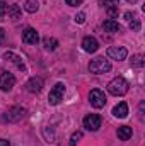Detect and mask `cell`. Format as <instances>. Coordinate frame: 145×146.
<instances>
[{
	"label": "cell",
	"mask_w": 145,
	"mask_h": 146,
	"mask_svg": "<svg viewBox=\"0 0 145 146\" xmlns=\"http://www.w3.org/2000/svg\"><path fill=\"white\" fill-rule=\"evenodd\" d=\"M128 82L123 78V76H116V78H113L111 82L108 83V92L111 95H116V97H121V95H125L126 92H128Z\"/></svg>",
	"instance_id": "obj_1"
},
{
	"label": "cell",
	"mask_w": 145,
	"mask_h": 146,
	"mask_svg": "<svg viewBox=\"0 0 145 146\" xmlns=\"http://www.w3.org/2000/svg\"><path fill=\"white\" fill-rule=\"evenodd\" d=\"M111 70V63L104 58H96L89 63V72L96 73V75H101V73H108Z\"/></svg>",
	"instance_id": "obj_2"
},
{
	"label": "cell",
	"mask_w": 145,
	"mask_h": 146,
	"mask_svg": "<svg viewBox=\"0 0 145 146\" xmlns=\"http://www.w3.org/2000/svg\"><path fill=\"white\" fill-rule=\"evenodd\" d=\"M63 94H65V85H63V83H56V85L50 90L48 104H50V106H58V104L63 100Z\"/></svg>",
	"instance_id": "obj_3"
},
{
	"label": "cell",
	"mask_w": 145,
	"mask_h": 146,
	"mask_svg": "<svg viewBox=\"0 0 145 146\" xmlns=\"http://www.w3.org/2000/svg\"><path fill=\"white\" fill-rule=\"evenodd\" d=\"M24 115H26V110L22 107H19V106H15V107H10L2 115V121L3 122H19Z\"/></svg>",
	"instance_id": "obj_4"
},
{
	"label": "cell",
	"mask_w": 145,
	"mask_h": 146,
	"mask_svg": "<svg viewBox=\"0 0 145 146\" xmlns=\"http://www.w3.org/2000/svg\"><path fill=\"white\" fill-rule=\"evenodd\" d=\"M89 102H91V106L96 107V109L104 107V106H106V95H104V92L99 90V88L91 90V94H89Z\"/></svg>",
	"instance_id": "obj_5"
},
{
	"label": "cell",
	"mask_w": 145,
	"mask_h": 146,
	"mask_svg": "<svg viewBox=\"0 0 145 146\" xmlns=\"http://www.w3.org/2000/svg\"><path fill=\"white\" fill-rule=\"evenodd\" d=\"M101 122H103V119L99 114H87L84 117V127L87 131H97L101 127Z\"/></svg>",
	"instance_id": "obj_6"
},
{
	"label": "cell",
	"mask_w": 145,
	"mask_h": 146,
	"mask_svg": "<svg viewBox=\"0 0 145 146\" xmlns=\"http://www.w3.org/2000/svg\"><path fill=\"white\" fill-rule=\"evenodd\" d=\"M15 85V76L12 75L10 72H3L0 73V88L3 92H9L12 90V87Z\"/></svg>",
	"instance_id": "obj_7"
},
{
	"label": "cell",
	"mask_w": 145,
	"mask_h": 146,
	"mask_svg": "<svg viewBox=\"0 0 145 146\" xmlns=\"http://www.w3.org/2000/svg\"><path fill=\"white\" fill-rule=\"evenodd\" d=\"M108 56L111 60L123 61V60H126L128 51H126V48H123V46H111V48H108Z\"/></svg>",
	"instance_id": "obj_8"
},
{
	"label": "cell",
	"mask_w": 145,
	"mask_h": 146,
	"mask_svg": "<svg viewBox=\"0 0 145 146\" xmlns=\"http://www.w3.org/2000/svg\"><path fill=\"white\" fill-rule=\"evenodd\" d=\"M82 49L85 51V53H96L97 49H99V42H97V39L92 36H85L82 39Z\"/></svg>",
	"instance_id": "obj_9"
},
{
	"label": "cell",
	"mask_w": 145,
	"mask_h": 146,
	"mask_svg": "<svg viewBox=\"0 0 145 146\" xmlns=\"http://www.w3.org/2000/svg\"><path fill=\"white\" fill-rule=\"evenodd\" d=\"M26 88H28V92H31V94H39L41 88H43V80H41L39 76L29 78V82L26 83Z\"/></svg>",
	"instance_id": "obj_10"
},
{
	"label": "cell",
	"mask_w": 145,
	"mask_h": 146,
	"mask_svg": "<svg viewBox=\"0 0 145 146\" xmlns=\"http://www.w3.org/2000/svg\"><path fill=\"white\" fill-rule=\"evenodd\" d=\"M22 41H24L26 44H36L38 41H39V36H38L36 29H33V27L24 29V33H22Z\"/></svg>",
	"instance_id": "obj_11"
},
{
	"label": "cell",
	"mask_w": 145,
	"mask_h": 146,
	"mask_svg": "<svg viewBox=\"0 0 145 146\" xmlns=\"http://www.w3.org/2000/svg\"><path fill=\"white\" fill-rule=\"evenodd\" d=\"M113 115L118 117V119H125V117L128 115V106H126V102H119L118 106H114Z\"/></svg>",
	"instance_id": "obj_12"
},
{
	"label": "cell",
	"mask_w": 145,
	"mask_h": 146,
	"mask_svg": "<svg viewBox=\"0 0 145 146\" xmlns=\"http://www.w3.org/2000/svg\"><path fill=\"white\" fill-rule=\"evenodd\" d=\"M116 134H118V138H119L121 141H128V139L133 136V131H132L130 126H119L118 131H116Z\"/></svg>",
	"instance_id": "obj_13"
},
{
	"label": "cell",
	"mask_w": 145,
	"mask_h": 146,
	"mask_svg": "<svg viewBox=\"0 0 145 146\" xmlns=\"http://www.w3.org/2000/svg\"><path fill=\"white\" fill-rule=\"evenodd\" d=\"M7 12H9V19L10 21H17V19H21V14H22V10H21V7L19 5H10L9 9H7Z\"/></svg>",
	"instance_id": "obj_14"
},
{
	"label": "cell",
	"mask_w": 145,
	"mask_h": 146,
	"mask_svg": "<svg viewBox=\"0 0 145 146\" xmlns=\"http://www.w3.org/2000/svg\"><path fill=\"white\" fill-rule=\"evenodd\" d=\"M3 58H5V60H10V61H14V63L17 65V68H19V70H22V72L26 70L24 63L21 61V58H19L17 54H14V53H10V51H9V53H5V54H3Z\"/></svg>",
	"instance_id": "obj_15"
},
{
	"label": "cell",
	"mask_w": 145,
	"mask_h": 146,
	"mask_svg": "<svg viewBox=\"0 0 145 146\" xmlns=\"http://www.w3.org/2000/svg\"><path fill=\"white\" fill-rule=\"evenodd\" d=\"M103 27H104V31H108V33H119V24H118L116 21H113V19L104 21Z\"/></svg>",
	"instance_id": "obj_16"
},
{
	"label": "cell",
	"mask_w": 145,
	"mask_h": 146,
	"mask_svg": "<svg viewBox=\"0 0 145 146\" xmlns=\"http://www.w3.org/2000/svg\"><path fill=\"white\" fill-rule=\"evenodd\" d=\"M43 44H44V48H46L48 51H55L56 46H58V41H56L55 37H44V39H43Z\"/></svg>",
	"instance_id": "obj_17"
},
{
	"label": "cell",
	"mask_w": 145,
	"mask_h": 146,
	"mask_svg": "<svg viewBox=\"0 0 145 146\" xmlns=\"http://www.w3.org/2000/svg\"><path fill=\"white\" fill-rule=\"evenodd\" d=\"M24 9H26L29 14H34V12H38V9H39V3H38V2H34V0H26Z\"/></svg>",
	"instance_id": "obj_18"
},
{
	"label": "cell",
	"mask_w": 145,
	"mask_h": 146,
	"mask_svg": "<svg viewBox=\"0 0 145 146\" xmlns=\"http://www.w3.org/2000/svg\"><path fill=\"white\" fill-rule=\"evenodd\" d=\"M144 65H145L144 54H135V56L132 58V66H135V68H142Z\"/></svg>",
	"instance_id": "obj_19"
},
{
	"label": "cell",
	"mask_w": 145,
	"mask_h": 146,
	"mask_svg": "<svg viewBox=\"0 0 145 146\" xmlns=\"http://www.w3.org/2000/svg\"><path fill=\"white\" fill-rule=\"evenodd\" d=\"M82 136H84V134H82V131H75V133L72 134V138H70V143H68V146H77V143L82 139Z\"/></svg>",
	"instance_id": "obj_20"
},
{
	"label": "cell",
	"mask_w": 145,
	"mask_h": 146,
	"mask_svg": "<svg viewBox=\"0 0 145 146\" xmlns=\"http://www.w3.org/2000/svg\"><path fill=\"white\" fill-rule=\"evenodd\" d=\"M118 2L119 0H99V5H106V7H118Z\"/></svg>",
	"instance_id": "obj_21"
},
{
	"label": "cell",
	"mask_w": 145,
	"mask_h": 146,
	"mask_svg": "<svg viewBox=\"0 0 145 146\" xmlns=\"http://www.w3.org/2000/svg\"><path fill=\"white\" fill-rule=\"evenodd\" d=\"M130 29H132V31H140V21H138L137 17L132 19V22H130Z\"/></svg>",
	"instance_id": "obj_22"
},
{
	"label": "cell",
	"mask_w": 145,
	"mask_h": 146,
	"mask_svg": "<svg viewBox=\"0 0 145 146\" xmlns=\"http://www.w3.org/2000/svg\"><path fill=\"white\" fill-rule=\"evenodd\" d=\"M75 22H77V24H84V22H85V14H84V12H79V14L75 15Z\"/></svg>",
	"instance_id": "obj_23"
},
{
	"label": "cell",
	"mask_w": 145,
	"mask_h": 146,
	"mask_svg": "<svg viewBox=\"0 0 145 146\" xmlns=\"http://www.w3.org/2000/svg\"><path fill=\"white\" fill-rule=\"evenodd\" d=\"M108 15L113 19V17H118V7H108Z\"/></svg>",
	"instance_id": "obj_24"
},
{
	"label": "cell",
	"mask_w": 145,
	"mask_h": 146,
	"mask_svg": "<svg viewBox=\"0 0 145 146\" xmlns=\"http://www.w3.org/2000/svg\"><path fill=\"white\" fill-rule=\"evenodd\" d=\"M7 9H9V5H7L5 2H0V19H3V15H5V12H7Z\"/></svg>",
	"instance_id": "obj_25"
},
{
	"label": "cell",
	"mask_w": 145,
	"mask_h": 146,
	"mask_svg": "<svg viewBox=\"0 0 145 146\" xmlns=\"http://www.w3.org/2000/svg\"><path fill=\"white\" fill-rule=\"evenodd\" d=\"M67 2V5H70V7H77V5H82V0H65Z\"/></svg>",
	"instance_id": "obj_26"
},
{
	"label": "cell",
	"mask_w": 145,
	"mask_h": 146,
	"mask_svg": "<svg viewBox=\"0 0 145 146\" xmlns=\"http://www.w3.org/2000/svg\"><path fill=\"white\" fill-rule=\"evenodd\" d=\"M3 41H5V31L0 27V42H3Z\"/></svg>",
	"instance_id": "obj_27"
},
{
	"label": "cell",
	"mask_w": 145,
	"mask_h": 146,
	"mask_svg": "<svg viewBox=\"0 0 145 146\" xmlns=\"http://www.w3.org/2000/svg\"><path fill=\"white\" fill-rule=\"evenodd\" d=\"M0 146H10V143L7 139H0Z\"/></svg>",
	"instance_id": "obj_28"
},
{
	"label": "cell",
	"mask_w": 145,
	"mask_h": 146,
	"mask_svg": "<svg viewBox=\"0 0 145 146\" xmlns=\"http://www.w3.org/2000/svg\"><path fill=\"white\" fill-rule=\"evenodd\" d=\"M128 2H130V3H135V2H137V0H128Z\"/></svg>",
	"instance_id": "obj_29"
}]
</instances>
